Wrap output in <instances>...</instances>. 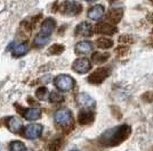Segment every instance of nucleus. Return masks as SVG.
<instances>
[{"mask_svg":"<svg viewBox=\"0 0 153 151\" xmlns=\"http://www.w3.org/2000/svg\"><path fill=\"white\" fill-rule=\"evenodd\" d=\"M131 133V127L127 124L108 128L98 138V142L104 147H117L126 141Z\"/></svg>","mask_w":153,"mask_h":151,"instance_id":"obj_1","label":"nucleus"},{"mask_svg":"<svg viewBox=\"0 0 153 151\" xmlns=\"http://www.w3.org/2000/svg\"><path fill=\"white\" fill-rule=\"evenodd\" d=\"M54 84H55V86L58 89V91L68 92V91H71L72 89L74 88L76 81H74V78L70 75L59 74V75L56 76V77L54 78Z\"/></svg>","mask_w":153,"mask_h":151,"instance_id":"obj_2","label":"nucleus"},{"mask_svg":"<svg viewBox=\"0 0 153 151\" xmlns=\"http://www.w3.org/2000/svg\"><path fill=\"white\" fill-rule=\"evenodd\" d=\"M54 119L56 124L62 126L63 128L73 126V116L69 109H59L54 114Z\"/></svg>","mask_w":153,"mask_h":151,"instance_id":"obj_3","label":"nucleus"},{"mask_svg":"<svg viewBox=\"0 0 153 151\" xmlns=\"http://www.w3.org/2000/svg\"><path fill=\"white\" fill-rule=\"evenodd\" d=\"M110 68L108 67H100V68L95 69L87 78V81L90 84H101L102 82H104L110 75Z\"/></svg>","mask_w":153,"mask_h":151,"instance_id":"obj_4","label":"nucleus"},{"mask_svg":"<svg viewBox=\"0 0 153 151\" xmlns=\"http://www.w3.org/2000/svg\"><path fill=\"white\" fill-rule=\"evenodd\" d=\"M82 10L81 4L76 1H65L61 5V13L69 15V16H76L79 15Z\"/></svg>","mask_w":153,"mask_h":151,"instance_id":"obj_5","label":"nucleus"},{"mask_svg":"<svg viewBox=\"0 0 153 151\" xmlns=\"http://www.w3.org/2000/svg\"><path fill=\"white\" fill-rule=\"evenodd\" d=\"M72 69L79 74H86L91 69V64L87 58H78L72 64Z\"/></svg>","mask_w":153,"mask_h":151,"instance_id":"obj_6","label":"nucleus"},{"mask_svg":"<svg viewBox=\"0 0 153 151\" xmlns=\"http://www.w3.org/2000/svg\"><path fill=\"white\" fill-rule=\"evenodd\" d=\"M76 102L83 110H91L95 108L96 102L88 93H79L76 97Z\"/></svg>","mask_w":153,"mask_h":151,"instance_id":"obj_7","label":"nucleus"},{"mask_svg":"<svg viewBox=\"0 0 153 151\" xmlns=\"http://www.w3.org/2000/svg\"><path fill=\"white\" fill-rule=\"evenodd\" d=\"M42 133V126L40 124H30L23 130V135L26 139H38Z\"/></svg>","mask_w":153,"mask_h":151,"instance_id":"obj_8","label":"nucleus"},{"mask_svg":"<svg viewBox=\"0 0 153 151\" xmlns=\"http://www.w3.org/2000/svg\"><path fill=\"white\" fill-rule=\"evenodd\" d=\"M94 31L98 34H104V35H112L117 32V27L112 24H110L108 22H102V23H98L95 26Z\"/></svg>","mask_w":153,"mask_h":151,"instance_id":"obj_9","label":"nucleus"},{"mask_svg":"<svg viewBox=\"0 0 153 151\" xmlns=\"http://www.w3.org/2000/svg\"><path fill=\"white\" fill-rule=\"evenodd\" d=\"M122 16H123V9L122 8H112L108 10L106 18H108V23L115 25L118 23H120Z\"/></svg>","mask_w":153,"mask_h":151,"instance_id":"obj_10","label":"nucleus"},{"mask_svg":"<svg viewBox=\"0 0 153 151\" xmlns=\"http://www.w3.org/2000/svg\"><path fill=\"white\" fill-rule=\"evenodd\" d=\"M95 119V114L91 110H81L78 115V123L80 125H89Z\"/></svg>","mask_w":153,"mask_h":151,"instance_id":"obj_11","label":"nucleus"},{"mask_svg":"<svg viewBox=\"0 0 153 151\" xmlns=\"http://www.w3.org/2000/svg\"><path fill=\"white\" fill-rule=\"evenodd\" d=\"M19 114L27 120H37L41 117V109H39V108H30V109L22 108Z\"/></svg>","mask_w":153,"mask_h":151,"instance_id":"obj_12","label":"nucleus"},{"mask_svg":"<svg viewBox=\"0 0 153 151\" xmlns=\"http://www.w3.org/2000/svg\"><path fill=\"white\" fill-rule=\"evenodd\" d=\"M6 125L13 133H19L23 131V123L17 117H8L6 119Z\"/></svg>","mask_w":153,"mask_h":151,"instance_id":"obj_13","label":"nucleus"},{"mask_svg":"<svg viewBox=\"0 0 153 151\" xmlns=\"http://www.w3.org/2000/svg\"><path fill=\"white\" fill-rule=\"evenodd\" d=\"M93 32H94L93 26L87 22H82L76 27L74 33H76V35H80V37H90L93 34Z\"/></svg>","mask_w":153,"mask_h":151,"instance_id":"obj_14","label":"nucleus"},{"mask_svg":"<svg viewBox=\"0 0 153 151\" xmlns=\"http://www.w3.org/2000/svg\"><path fill=\"white\" fill-rule=\"evenodd\" d=\"M104 13H105V9H104V7L102 5H95V6H93L88 10L87 15H88V17L90 19L98 21V19H101L104 16Z\"/></svg>","mask_w":153,"mask_h":151,"instance_id":"obj_15","label":"nucleus"},{"mask_svg":"<svg viewBox=\"0 0 153 151\" xmlns=\"http://www.w3.org/2000/svg\"><path fill=\"white\" fill-rule=\"evenodd\" d=\"M93 43L90 41H80L79 43L76 44V48H74V51L79 55H87L89 54L90 51L93 50Z\"/></svg>","mask_w":153,"mask_h":151,"instance_id":"obj_16","label":"nucleus"},{"mask_svg":"<svg viewBox=\"0 0 153 151\" xmlns=\"http://www.w3.org/2000/svg\"><path fill=\"white\" fill-rule=\"evenodd\" d=\"M55 27H56V22L53 18H47L41 24V33L49 37L53 33V31L55 30Z\"/></svg>","mask_w":153,"mask_h":151,"instance_id":"obj_17","label":"nucleus"},{"mask_svg":"<svg viewBox=\"0 0 153 151\" xmlns=\"http://www.w3.org/2000/svg\"><path fill=\"white\" fill-rule=\"evenodd\" d=\"M27 51H29V44H27V42H22V43L16 44L14 47L13 51H12V55L17 58V57L24 56Z\"/></svg>","mask_w":153,"mask_h":151,"instance_id":"obj_18","label":"nucleus"},{"mask_svg":"<svg viewBox=\"0 0 153 151\" xmlns=\"http://www.w3.org/2000/svg\"><path fill=\"white\" fill-rule=\"evenodd\" d=\"M96 45L98 47V48H101V49H110V48H112L113 47V40L112 39H108V38H98L96 40Z\"/></svg>","mask_w":153,"mask_h":151,"instance_id":"obj_19","label":"nucleus"},{"mask_svg":"<svg viewBox=\"0 0 153 151\" xmlns=\"http://www.w3.org/2000/svg\"><path fill=\"white\" fill-rule=\"evenodd\" d=\"M110 58V54L108 52H94L91 55V60L95 64H104Z\"/></svg>","mask_w":153,"mask_h":151,"instance_id":"obj_20","label":"nucleus"},{"mask_svg":"<svg viewBox=\"0 0 153 151\" xmlns=\"http://www.w3.org/2000/svg\"><path fill=\"white\" fill-rule=\"evenodd\" d=\"M64 144V140L62 138H56L48 144V150L49 151H59Z\"/></svg>","mask_w":153,"mask_h":151,"instance_id":"obj_21","label":"nucleus"},{"mask_svg":"<svg viewBox=\"0 0 153 151\" xmlns=\"http://www.w3.org/2000/svg\"><path fill=\"white\" fill-rule=\"evenodd\" d=\"M48 42H49V37L42 34V33H39L38 35L36 37V39H34V44L37 47H44Z\"/></svg>","mask_w":153,"mask_h":151,"instance_id":"obj_22","label":"nucleus"},{"mask_svg":"<svg viewBox=\"0 0 153 151\" xmlns=\"http://www.w3.org/2000/svg\"><path fill=\"white\" fill-rule=\"evenodd\" d=\"M9 151H26L25 144L22 141H13L9 145Z\"/></svg>","mask_w":153,"mask_h":151,"instance_id":"obj_23","label":"nucleus"},{"mask_svg":"<svg viewBox=\"0 0 153 151\" xmlns=\"http://www.w3.org/2000/svg\"><path fill=\"white\" fill-rule=\"evenodd\" d=\"M64 51V45L62 44H53L51 48L48 49V54H51L53 56H56V55H61Z\"/></svg>","mask_w":153,"mask_h":151,"instance_id":"obj_24","label":"nucleus"},{"mask_svg":"<svg viewBox=\"0 0 153 151\" xmlns=\"http://www.w3.org/2000/svg\"><path fill=\"white\" fill-rule=\"evenodd\" d=\"M63 95L58 93L57 91H51L48 97V100L51 102H61V101H63Z\"/></svg>","mask_w":153,"mask_h":151,"instance_id":"obj_25","label":"nucleus"},{"mask_svg":"<svg viewBox=\"0 0 153 151\" xmlns=\"http://www.w3.org/2000/svg\"><path fill=\"white\" fill-rule=\"evenodd\" d=\"M36 95L39 100H46L49 97V93H48L47 88H39L36 92Z\"/></svg>","mask_w":153,"mask_h":151,"instance_id":"obj_26","label":"nucleus"},{"mask_svg":"<svg viewBox=\"0 0 153 151\" xmlns=\"http://www.w3.org/2000/svg\"><path fill=\"white\" fill-rule=\"evenodd\" d=\"M133 42H134V39L131 35L125 34V35L119 37V43H121V45H128V44H131Z\"/></svg>","mask_w":153,"mask_h":151,"instance_id":"obj_27","label":"nucleus"},{"mask_svg":"<svg viewBox=\"0 0 153 151\" xmlns=\"http://www.w3.org/2000/svg\"><path fill=\"white\" fill-rule=\"evenodd\" d=\"M114 51L119 55V56H125V55H127L128 54L129 48H128V45H119L118 48H115Z\"/></svg>","mask_w":153,"mask_h":151,"instance_id":"obj_28","label":"nucleus"},{"mask_svg":"<svg viewBox=\"0 0 153 151\" xmlns=\"http://www.w3.org/2000/svg\"><path fill=\"white\" fill-rule=\"evenodd\" d=\"M142 100L147 103L153 102V91H146L144 95H142Z\"/></svg>","mask_w":153,"mask_h":151,"instance_id":"obj_29","label":"nucleus"},{"mask_svg":"<svg viewBox=\"0 0 153 151\" xmlns=\"http://www.w3.org/2000/svg\"><path fill=\"white\" fill-rule=\"evenodd\" d=\"M111 109H112V114H113V116H114L117 119H120L121 118V111H120V109L119 107H115V106H111Z\"/></svg>","mask_w":153,"mask_h":151,"instance_id":"obj_30","label":"nucleus"},{"mask_svg":"<svg viewBox=\"0 0 153 151\" xmlns=\"http://www.w3.org/2000/svg\"><path fill=\"white\" fill-rule=\"evenodd\" d=\"M147 21H149L151 24H153V14H149V15H147Z\"/></svg>","mask_w":153,"mask_h":151,"instance_id":"obj_31","label":"nucleus"},{"mask_svg":"<svg viewBox=\"0 0 153 151\" xmlns=\"http://www.w3.org/2000/svg\"><path fill=\"white\" fill-rule=\"evenodd\" d=\"M146 44H147V45H151V47H152V44H153V38H149V39H147Z\"/></svg>","mask_w":153,"mask_h":151,"instance_id":"obj_32","label":"nucleus"},{"mask_svg":"<svg viewBox=\"0 0 153 151\" xmlns=\"http://www.w3.org/2000/svg\"><path fill=\"white\" fill-rule=\"evenodd\" d=\"M71 151H79V150H76V149H73V150H71Z\"/></svg>","mask_w":153,"mask_h":151,"instance_id":"obj_33","label":"nucleus"},{"mask_svg":"<svg viewBox=\"0 0 153 151\" xmlns=\"http://www.w3.org/2000/svg\"><path fill=\"white\" fill-rule=\"evenodd\" d=\"M26 151H31V150H26Z\"/></svg>","mask_w":153,"mask_h":151,"instance_id":"obj_34","label":"nucleus"},{"mask_svg":"<svg viewBox=\"0 0 153 151\" xmlns=\"http://www.w3.org/2000/svg\"><path fill=\"white\" fill-rule=\"evenodd\" d=\"M152 34H153V30H152Z\"/></svg>","mask_w":153,"mask_h":151,"instance_id":"obj_35","label":"nucleus"}]
</instances>
